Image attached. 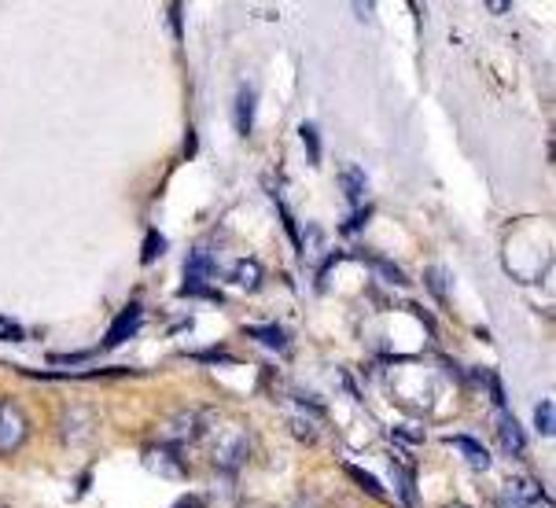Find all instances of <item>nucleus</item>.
<instances>
[{
	"label": "nucleus",
	"instance_id": "f257e3e1",
	"mask_svg": "<svg viewBox=\"0 0 556 508\" xmlns=\"http://www.w3.org/2000/svg\"><path fill=\"white\" fill-rule=\"evenodd\" d=\"M206 446V457L218 472H237L251 460V449H254V439L251 431L243 428L240 420H229V417H218V412H203V423H200V439Z\"/></svg>",
	"mask_w": 556,
	"mask_h": 508
},
{
	"label": "nucleus",
	"instance_id": "f03ea898",
	"mask_svg": "<svg viewBox=\"0 0 556 508\" xmlns=\"http://www.w3.org/2000/svg\"><path fill=\"white\" fill-rule=\"evenodd\" d=\"M200 423H203V412L200 409H185V412H174L159 423L155 431V442L159 446H174V449H185L188 442L200 439Z\"/></svg>",
	"mask_w": 556,
	"mask_h": 508
},
{
	"label": "nucleus",
	"instance_id": "7ed1b4c3",
	"mask_svg": "<svg viewBox=\"0 0 556 508\" xmlns=\"http://www.w3.org/2000/svg\"><path fill=\"white\" fill-rule=\"evenodd\" d=\"M30 435V420L26 412L15 406L12 398H0V457L4 454H15L18 446Z\"/></svg>",
	"mask_w": 556,
	"mask_h": 508
},
{
	"label": "nucleus",
	"instance_id": "20e7f679",
	"mask_svg": "<svg viewBox=\"0 0 556 508\" xmlns=\"http://www.w3.org/2000/svg\"><path fill=\"white\" fill-rule=\"evenodd\" d=\"M140 460H144V468L159 479H169V483H177V479L188 475V465H185V454L174 446H159V442H152V446L140 454Z\"/></svg>",
	"mask_w": 556,
	"mask_h": 508
},
{
	"label": "nucleus",
	"instance_id": "39448f33",
	"mask_svg": "<svg viewBox=\"0 0 556 508\" xmlns=\"http://www.w3.org/2000/svg\"><path fill=\"white\" fill-rule=\"evenodd\" d=\"M505 501L516 505V508H553L549 494H545L539 479H531V475H508L505 479Z\"/></svg>",
	"mask_w": 556,
	"mask_h": 508
},
{
	"label": "nucleus",
	"instance_id": "423d86ee",
	"mask_svg": "<svg viewBox=\"0 0 556 508\" xmlns=\"http://www.w3.org/2000/svg\"><path fill=\"white\" fill-rule=\"evenodd\" d=\"M391 468H394V483H399L402 505H405V508H420V494H417V468L405 465L402 457H391Z\"/></svg>",
	"mask_w": 556,
	"mask_h": 508
},
{
	"label": "nucleus",
	"instance_id": "0eeeda50",
	"mask_svg": "<svg viewBox=\"0 0 556 508\" xmlns=\"http://www.w3.org/2000/svg\"><path fill=\"white\" fill-rule=\"evenodd\" d=\"M497 442L505 446V454H508V457H523L527 435H523L520 423H516L513 412H502V420H497Z\"/></svg>",
	"mask_w": 556,
	"mask_h": 508
},
{
	"label": "nucleus",
	"instance_id": "6e6552de",
	"mask_svg": "<svg viewBox=\"0 0 556 508\" xmlns=\"http://www.w3.org/2000/svg\"><path fill=\"white\" fill-rule=\"evenodd\" d=\"M140 332V306L134 303V306H126V314L118 317L115 325H111V332H108V339H103V346H118V343H126V339H134Z\"/></svg>",
	"mask_w": 556,
	"mask_h": 508
},
{
	"label": "nucleus",
	"instance_id": "1a4fd4ad",
	"mask_svg": "<svg viewBox=\"0 0 556 508\" xmlns=\"http://www.w3.org/2000/svg\"><path fill=\"white\" fill-rule=\"evenodd\" d=\"M450 446H457L460 454H465L468 468H476V472H486V468H490V454H486L483 446H479L476 439H468V435H454V439H450Z\"/></svg>",
	"mask_w": 556,
	"mask_h": 508
},
{
	"label": "nucleus",
	"instance_id": "9d476101",
	"mask_svg": "<svg viewBox=\"0 0 556 508\" xmlns=\"http://www.w3.org/2000/svg\"><path fill=\"white\" fill-rule=\"evenodd\" d=\"M237 129H240V137H251V129H254V89L251 85H243L237 92Z\"/></svg>",
	"mask_w": 556,
	"mask_h": 508
},
{
	"label": "nucleus",
	"instance_id": "9b49d317",
	"mask_svg": "<svg viewBox=\"0 0 556 508\" xmlns=\"http://www.w3.org/2000/svg\"><path fill=\"white\" fill-rule=\"evenodd\" d=\"M232 284L243 288V291H258L262 288V266L254 258L237 262V269H232Z\"/></svg>",
	"mask_w": 556,
	"mask_h": 508
},
{
	"label": "nucleus",
	"instance_id": "f8f14e48",
	"mask_svg": "<svg viewBox=\"0 0 556 508\" xmlns=\"http://www.w3.org/2000/svg\"><path fill=\"white\" fill-rule=\"evenodd\" d=\"M424 284L435 291V299H442V303L454 295V277H450V269H442V266H431L424 272Z\"/></svg>",
	"mask_w": 556,
	"mask_h": 508
},
{
	"label": "nucleus",
	"instance_id": "ddd939ff",
	"mask_svg": "<svg viewBox=\"0 0 556 508\" xmlns=\"http://www.w3.org/2000/svg\"><path fill=\"white\" fill-rule=\"evenodd\" d=\"M248 335L273 346V351H288V335H285V328H277V325H254L248 328Z\"/></svg>",
	"mask_w": 556,
	"mask_h": 508
},
{
	"label": "nucleus",
	"instance_id": "4468645a",
	"mask_svg": "<svg viewBox=\"0 0 556 508\" xmlns=\"http://www.w3.org/2000/svg\"><path fill=\"white\" fill-rule=\"evenodd\" d=\"M339 185H343V195H346L351 203H357V200L365 195V174H362L357 166H346V169H343V177H339Z\"/></svg>",
	"mask_w": 556,
	"mask_h": 508
},
{
	"label": "nucleus",
	"instance_id": "2eb2a0df",
	"mask_svg": "<svg viewBox=\"0 0 556 508\" xmlns=\"http://www.w3.org/2000/svg\"><path fill=\"white\" fill-rule=\"evenodd\" d=\"M346 475H351V479H354V483H357V486H362V491H365V494H369V497H376V501H388V491H383V486H380V483H376V479H372L369 472H362V468L346 465Z\"/></svg>",
	"mask_w": 556,
	"mask_h": 508
},
{
	"label": "nucleus",
	"instance_id": "dca6fc26",
	"mask_svg": "<svg viewBox=\"0 0 556 508\" xmlns=\"http://www.w3.org/2000/svg\"><path fill=\"white\" fill-rule=\"evenodd\" d=\"M534 428L542 431V435H553L556 431V417H553V402L542 398L539 406H534Z\"/></svg>",
	"mask_w": 556,
	"mask_h": 508
},
{
	"label": "nucleus",
	"instance_id": "f3484780",
	"mask_svg": "<svg viewBox=\"0 0 556 508\" xmlns=\"http://www.w3.org/2000/svg\"><path fill=\"white\" fill-rule=\"evenodd\" d=\"M0 339H8V343H23L26 332H23V325H15V321H8V317H0Z\"/></svg>",
	"mask_w": 556,
	"mask_h": 508
},
{
	"label": "nucleus",
	"instance_id": "a211bd4d",
	"mask_svg": "<svg viewBox=\"0 0 556 508\" xmlns=\"http://www.w3.org/2000/svg\"><path fill=\"white\" fill-rule=\"evenodd\" d=\"M163 237H159V232H148V240H144V262H152V258H159V254H163Z\"/></svg>",
	"mask_w": 556,
	"mask_h": 508
},
{
	"label": "nucleus",
	"instance_id": "6ab92c4d",
	"mask_svg": "<svg viewBox=\"0 0 556 508\" xmlns=\"http://www.w3.org/2000/svg\"><path fill=\"white\" fill-rule=\"evenodd\" d=\"M299 134H303V140H306L309 163H317V158H320V152H317V134H314V126H303V129H299Z\"/></svg>",
	"mask_w": 556,
	"mask_h": 508
},
{
	"label": "nucleus",
	"instance_id": "aec40b11",
	"mask_svg": "<svg viewBox=\"0 0 556 508\" xmlns=\"http://www.w3.org/2000/svg\"><path fill=\"white\" fill-rule=\"evenodd\" d=\"M169 23H174V34L181 37V4H169Z\"/></svg>",
	"mask_w": 556,
	"mask_h": 508
},
{
	"label": "nucleus",
	"instance_id": "412c9836",
	"mask_svg": "<svg viewBox=\"0 0 556 508\" xmlns=\"http://www.w3.org/2000/svg\"><path fill=\"white\" fill-rule=\"evenodd\" d=\"M174 508H203V497H195V494H188V497H181Z\"/></svg>",
	"mask_w": 556,
	"mask_h": 508
},
{
	"label": "nucleus",
	"instance_id": "4be33fe9",
	"mask_svg": "<svg viewBox=\"0 0 556 508\" xmlns=\"http://www.w3.org/2000/svg\"><path fill=\"white\" fill-rule=\"evenodd\" d=\"M446 508H468V505H457V501H454V505H446Z\"/></svg>",
	"mask_w": 556,
	"mask_h": 508
},
{
	"label": "nucleus",
	"instance_id": "5701e85b",
	"mask_svg": "<svg viewBox=\"0 0 556 508\" xmlns=\"http://www.w3.org/2000/svg\"><path fill=\"white\" fill-rule=\"evenodd\" d=\"M0 508H8V505H4V501H0Z\"/></svg>",
	"mask_w": 556,
	"mask_h": 508
}]
</instances>
